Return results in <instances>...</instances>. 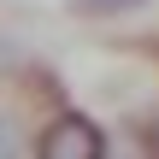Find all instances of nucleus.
Masks as SVG:
<instances>
[{
  "mask_svg": "<svg viewBox=\"0 0 159 159\" xmlns=\"http://www.w3.org/2000/svg\"><path fill=\"white\" fill-rule=\"evenodd\" d=\"M100 124L89 118V112H53V124L41 130V142H35V153L41 159H100Z\"/></svg>",
  "mask_w": 159,
  "mask_h": 159,
  "instance_id": "f257e3e1",
  "label": "nucleus"
},
{
  "mask_svg": "<svg viewBox=\"0 0 159 159\" xmlns=\"http://www.w3.org/2000/svg\"><path fill=\"white\" fill-rule=\"evenodd\" d=\"M100 159H159V142L148 130H118L100 142Z\"/></svg>",
  "mask_w": 159,
  "mask_h": 159,
  "instance_id": "f03ea898",
  "label": "nucleus"
},
{
  "mask_svg": "<svg viewBox=\"0 0 159 159\" xmlns=\"http://www.w3.org/2000/svg\"><path fill=\"white\" fill-rule=\"evenodd\" d=\"M136 6H148V0H71L77 18H118V12H136Z\"/></svg>",
  "mask_w": 159,
  "mask_h": 159,
  "instance_id": "7ed1b4c3",
  "label": "nucleus"
},
{
  "mask_svg": "<svg viewBox=\"0 0 159 159\" xmlns=\"http://www.w3.org/2000/svg\"><path fill=\"white\" fill-rule=\"evenodd\" d=\"M0 159H18V124L0 118Z\"/></svg>",
  "mask_w": 159,
  "mask_h": 159,
  "instance_id": "20e7f679",
  "label": "nucleus"
}]
</instances>
